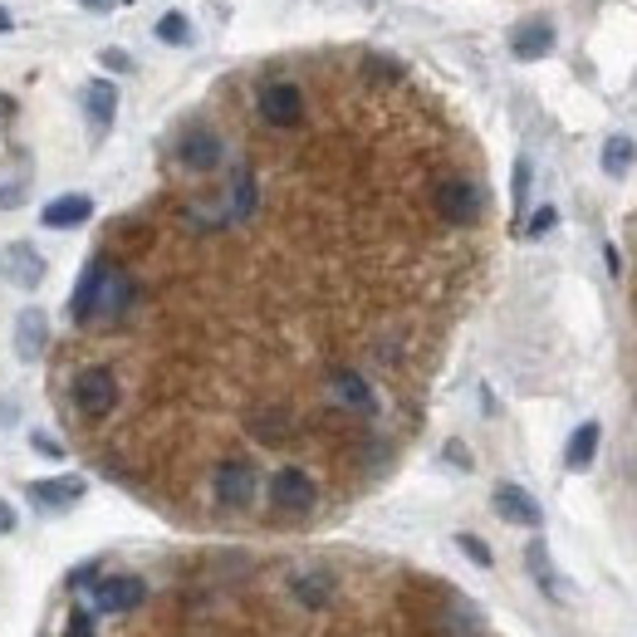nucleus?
Here are the masks:
<instances>
[{"instance_id":"nucleus-1","label":"nucleus","mask_w":637,"mask_h":637,"mask_svg":"<svg viewBox=\"0 0 637 637\" xmlns=\"http://www.w3.org/2000/svg\"><path fill=\"white\" fill-rule=\"evenodd\" d=\"M133 304H138V280H133L123 265H113V260L98 255V260H88L84 280H79L70 314H74L79 328H88V324L108 328V324H118V318H128Z\"/></svg>"},{"instance_id":"nucleus-2","label":"nucleus","mask_w":637,"mask_h":637,"mask_svg":"<svg viewBox=\"0 0 637 637\" xmlns=\"http://www.w3.org/2000/svg\"><path fill=\"white\" fill-rule=\"evenodd\" d=\"M70 397H74V413L84 417V422H104V417L118 413V378H113V368H79L74 383H70Z\"/></svg>"},{"instance_id":"nucleus-3","label":"nucleus","mask_w":637,"mask_h":637,"mask_svg":"<svg viewBox=\"0 0 637 637\" xmlns=\"http://www.w3.org/2000/svg\"><path fill=\"white\" fill-rule=\"evenodd\" d=\"M211 491H216V505L241 510V505L255 500L260 476H255V466H250V461H221V466H216V476H211Z\"/></svg>"},{"instance_id":"nucleus-4","label":"nucleus","mask_w":637,"mask_h":637,"mask_svg":"<svg viewBox=\"0 0 637 637\" xmlns=\"http://www.w3.org/2000/svg\"><path fill=\"white\" fill-rule=\"evenodd\" d=\"M318 500L310 471H300V466H280L275 476H270V505L284 510V515H304Z\"/></svg>"},{"instance_id":"nucleus-5","label":"nucleus","mask_w":637,"mask_h":637,"mask_svg":"<svg viewBox=\"0 0 637 637\" xmlns=\"http://www.w3.org/2000/svg\"><path fill=\"white\" fill-rule=\"evenodd\" d=\"M0 280L15 284V290H40L44 284V255L30 241L0 246Z\"/></svg>"},{"instance_id":"nucleus-6","label":"nucleus","mask_w":637,"mask_h":637,"mask_svg":"<svg viewBox=\"0 0 637 637\" xmlns=\"http://www.w3.org/2000/svg\"><path fill=\"white\" fill-rule=\"evenodd\" d=\"M431 201H437L441 221H451V226H471L476 216H481V191H476V181H466V177H447Z\"/></svg>"},{"instance_id":"nucleus-7","label":"nucleus","mask_w":637,"mask_h":637,"mask_svg":"<svg viewBox=\"0 0 637 637\" xmlns=\"http://www.w3.org/2000/svg\"><path fill=\"white\" fill-rule=\"evenodd\" d=\"M147 598V584L138 574H113L104 584H94V613H133Z\"/></svg>"},{"instance_id":"nucleus-8","label":"nucleus","mask_w":637,"mask_h":637,"mask_svg":"<svg viewBox=\"0 0 637 637\" xmlns=\"http://www.w3.org/2000/svg\"><path fill=\"white\" fill-rule=\"evenodd\" d=\"M260 118L270 128H294L304 118V94L300 84H265L260 88Z\"/></svg>"},{"instance_id":"nucleus-9","label":"nucleus","mask_w":637,"mask_h":637,"mask_svg":"<svg viewBox=\"0 0 637 637\" xmlns=\"http://www.w3.org/2000/svg\"><path fill=\"white\" fill-rule=\"evenodd\" d=\"M491 500H495V515H500V520H510V525H525V530H540V525H544L540 500H534V495L525 491V485L500 481Z\"/></svg>"},{"instance_id":"nucleus-10","label":"nucleus","mask_w":637,"mask_h":637,"mask_svg":"<svg viewBox=\"0 0 637 637\" xmlns=\"http://www.w3.org/2000/svg\"><path fill=\"white\" fill-rule=\"evenodd\" d=\"M177 163L187 167V173H216V163H221V138H216L211 128H191V133H181V143H177Z\"/></svg>"},{"instance_id":"nucleus-11","label":"nucleus","mask_w":637,"mask_h":637,"mask_svg":"<svg viewBox=\"0 0 637 637\" xmlns=\"http://www.w3.org/2000/svg\"><path fill=\"white\" fill-rule=\"evenodd\" d=\"M84 491H88L84 476H54V481H30L25 485V495L35 500V505H44V510H70V505L84 500Z\"/></svg>"},{"instance_id":"nucleus-12","label":"nucleus","mask_w":637,"mask_h":637,"mask_svg":"<svg viewBox=\"0 0 637 637\" xmlns=\"http://www.w3.org/2000/svg\"><path fill=\"white\" fill-rule=\"evenodd\" d=\"M328 397H334L338 407H348V413H373V407H378L368 378L354 373V368H334V373H328Z\"/></svg>"},{"instance_id":"nucleus-13","label":"nucleus","mask_w":637,"mask_h":637,"mask_svg":"<svg viewBox=\"0 0 637 637\" xmlns=\"http://www.w3.org/2000/svg\"><path fill=\"white\" fill-rule=\"evenodd\" d=\"M88 216H94V201H88L84 191H70V197H54L50 207L40 211V226L44 231H74V226H84Z\"/></svg>"},{"instance_id":"nucleus-14","label":"nucleus","mask_w":637,"mask_h":637,"mask_svg":"<svg viewBox=\"0 0 637 637\" xmlns=\"http://www.w3.org/2000/svg\"><path fill=\"white\" fill-rule=\"evenodd\" d=\"M44 348H50V318H44V310H20V318H15V354H20V363H35Z\"/></svg>"},{"instance_id":"nucleus-15","label":"nucleus","mask_w":637,"mask_h":637,"mask_svg":"<svg viewBox=\"0 0 637 637\" xmlns=\"http://www.w3.org/2000/svg\"><path fill=\"white\" fill-rule=\"evenodd\" d=\"M84 113H88V128L108 133L113 118H118V88H113L108 79H94V84L84 88Z\"/></svg>"},{"instance_id":"nucleus-16","label":"nucleus","mask_w":637,"mask_h":637,"mask_svg":"<svg viewBox=\"0 0 637 637\" xmlns=\"http://www.w3.org/2000/svg\"><path fill=\"white\" fill-rule=\"evenodd\" d=\"M510 50H515V60H544V54L554 50V25L530 20V25H520L515 35H510Z\"/></svg>"},{"instance_id":"nucleus-17","label":"nucleus","mask_w":637,"mask_h":637,"mask_svg":"<svg viewBox=\"0 0 637 637\" xmlns=\"http://www.w3.org/2000/svg\"><path fill=\"white\" fill-rule=\"evenodd\" d=\"M598 437H603L598 422L574 427V437H568V447H564V466H568V471H588V466H594V457H598Z\"/></svg>"},{"instance_id":"nucleus-18","label":"nucleus","mask_w":637,"mask_h":637,"mask_svg":"<svg viewBox=\"0 0 637 637\" xmlns=\"http://www.w3.org/2000/svg\"><path fill=\"white\" fill-rule=\"evenodd\" d=\"M525 564H530L534 584H540L544 594H550V598H564V578L554 574V564H550V550H544V540H530V550H525Z\"/></svg>"},{"instance_id":"nucleus-19","label":"nucleus","mask_w":637,"mask_h":637,"mask_svg":"<svg viewBox=\"0 0 637 637\" xmlns=\"http://www.w3.org/2000/svg\"><path fill=\"white\" fill-rule=\"evenodd\" d=\"M633 157H637V147H633V138H623V133H613L608 143H603V173L608 177H623L633 167Z\"/></svg>"},{"instance_id":"nucleus-20","label":"nucleus","mask_w":637,"mask_h":637,"mask_svg":"<svg viewBox=\"0 0 637 637\" xmlns=\"http://www.w3.org/2000/svg\"><path fill=\"white\" fill-rule=\"evenodd\" d=\"M157 40H163V44H191L187 15H181V10H167V15L157 20Z\"/></svg>"},{"instance_id":"nucleus-21","label":"nucleus","mask_w":637,"mask_h":637,"mask_svg":"<svg viewBox=\"0 0 637 637\" xmlns=\"http://www.w3.org/2000/svg\"><path fill=\"white\" fill-rule=\"evenodd\" d=\"M457 544H461V554H466L471 564H481V568H491V564H495V554L485 550V540H476V534H457Z\"/></svg>"},{"instance_id":"nucleus-22","label":"nucleus","mask_w":637,"mask_h":637,"mask_svg":"<svg viewBox=\"0 0 637 637\" xmlns=\"http://www.w3.org/2000/svg\"><path fill=\"white\" fill-rule=\"evenodd\" d=\"M294 594L310 603V608H318V603H328V584H324V578H300V584H294Z\"/></svg>"},{"instance_id":"nucleus-23","label":"nucleus","mask_w":637,"mask_h":637,"mask_svg":"<svg viewBox=\"0 0 637 637\" xmlns=\"http://www.w3.org/2000/svg\"><path fill=\"white\" fill-rule=\"evenodd\" d=\"M64 637H94V613H88V608H74V613H70V633H64Z\"/></svg>"},{"instance_id":"nucleus-24","label":"nucleus","mask_w":637,"mask_h":637,"mask_svg":"<svg viewBox=\"0 0 637 637\" xmlns=\"http://www.w3.org/2000/svg\"><path fill=\"white\" fill-rule=\"evenodd\" d=\"M554 221H560V211H554V207H540V211L530 216V236H550Z\"/></svg>"},{"instance_id":"nucleus-25","label":"nucleus","mask_w":637,"mask_h":637,"mask_svg":"<svg viewBox=\"0 0 637 637\" xmlns=\"http://www.w3.org/2000/svg\"><path fill=\"white\" fill-rule=\"evenodd\" d=\"M525 197H530V163L520 157L515 163V211H525Z\"/></svg>"},{"instance_id":"nucleus-26","label":"nucleus","mask_w":637,"mask_h":637,"mask_svg":"<svg viewBox=\"0 0 637 637\" xmlns=\"http://www.w3.org/2000/svg\"><path fill=\"white\" fill-rule=\"evenodd\" d=\"M98 64H104L108 74H128V70H133V60H128L123 50H104V54H98Z\"/></svg>"},{"instance_id":"nucleus-27","label":"nucleus","mask_w":637,"mask_h":637,"mask_svg":"<svg viewBox=\"0 0 637 637\" xmlns=\"http://www.w3.org/2000/svg\"><path fill=\"white\" fill-rule=\"evenodd\" d=\"M30 441H35V451H40V457H50V461H60V457H64V447H60V441H54V437H44V431H35V437H30Z\"/></svg>"},{"instance_id":"nucleus-28","label":"nucleus","mask_w":637,"mask_h":637,"mask_svg":"<svg viewBox=\"0 0 637 637\" xmlns=\"http://www.w3.org/2000/svg\"><path fill=\"white\" fill-rule=\"evenodd\" d=\"M368 79H403V70L388 60H368Z\"/></svg>"},{"instance_id":"nucleus-29","label":"nucleus","mask_w":637,"mask_h":637,"mask_svg":"<svg viewBox=\"0 0 637 637\" xmlns=\"http://www.w3.org/2000/svg\"><path fill=\"white\" fill-rule=\"evenodd\" d=\"M20 201H25V187H0V211L20 207Z\"/></svg>"},{"instance_id":"nucleus-30","label":"nucleus","mask_w":637,"mask_h":637,"mask_svg":"<svg viewBox=\"0 0 637 637\" xmlns=\"http://www.w3.org/2000/svg\"><path fill=\"white\" fill-rule=\"evenodd\" d=\"M447 457H451V461H457V466H461V471H471V451H466V447H461V441H447Z\"/></svg>"},{"instance_id":"nucleus-31","label":"nucleus","mask_w":637,"mask_h":637,"mask_svg":"<svg viewBox=\"0 0 637 637\" xmlns=\"http://www.w3.org/2000/svg\"><path fill=\"white\" fill-rule=\"evenodd\" d=\"M603 260H608V275H623V260H618V246H603Z\"/></svg>"},{"instance_id":"nucleus-32","label":"nucleus","mask_w":637,"mask_h":637,"mask_svg":"<svg viewBox=\"0 0 637 637\" xmlns=\"http://www.w3.org/2000/svg\"><path fill=\"white\" fill-rule=\"evenodd\" d=\"M79 6H84V10H94V15H108V10L118 6V0H79Z\"/></svg>"},{"instance_id":"nucleus-33","label":"nucleus","mask_w":637,"mask_h":637,"mask_svg":"<svg viewBox=\"0 0 637 637\" xmlns=\"http://www.w3.org/2000/svg\"><path fill=\"white\" fill-rule=\"evenodd\" d=\"M10 530H15V510H10L6 500H0V534H10Z\"/></svg>"},{"instance_id":"nucleus-34","label":"nucleus","mask_w":637,"mask_h":637,"mask_svg":"<svg viewBox=\"0 0 637 637\" xmlns=\"http://www.w3.org/2000/svg\"><path fill=\"white\" fill-rule=\"evenodd\" d=\"M10 30H15V20H10V10L0 6V35H10Z\"/></svg>"}]
</instances>
